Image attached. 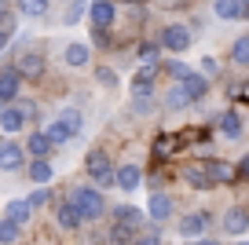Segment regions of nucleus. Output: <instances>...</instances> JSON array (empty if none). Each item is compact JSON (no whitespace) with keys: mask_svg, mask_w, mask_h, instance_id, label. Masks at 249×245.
Wrapping results in <instances>:
<instances>
[{"mask_svg":"<svg viewBox=\"0 0 249 245\" xmlns=\"http://www.w3.org/2000/svg\"><path fill=\"white\" fill-rule=\"evenodd\" d=\"M66 201L81 212V220H99L103 216V194L95 187H73Z\"/></svg>","mask_w":249,"mask_h":245,"instance_id":"nucleus-1","label":"nucleus"},{"mask_svg":"<svg viewBox=\"0 0 249 245\" xmlns=\"http://www.w3.org/2000/svg\"><path fill=\"white\" fill-rule=\"evenodd\" d=\"M85 169H88V176H92L95 183H103V187H114V165H110V158H107L103 150H92V154H88Z\"/></svg>","mask_w":249,"mask_h":245,"instance_id":"nucleus-2","label":"nucleus"},{"mask_svg":"<svg viewBox=\"0 0 249 245\" xmlns=\"http://www.w3.org/2000/svg\"><path fill=\"white\" fill-rule=\"evenodd\" d=\"M161 48H169V52H183V48H191V30L187 26H165L161 30Z\"/></svg>","mask_w":249,"mask_h":245,"instance_id":"nucleus-3","label":"nucleus"},{"mask_svg":"<svg viewBox=\"0 0 249 245\" xmlns=\"http://www.w3.org/2000/svg\"><path fill=\"white\" fill-rule=\"evenodd\" d=\"M143 179V172L136 169V165H121V169H114V187L117 191H136Z\"/></svg>","mask_w":249,"mask_h":245,"instance_id":"nucleus-4","label":"nucleus"},{"mask_svg":"<svg viewBox=\"0 0 249 245\" xmlns=\"http://www.w3.org/2000/svg\"><path fill=\"white\" fill-rule=\"evenodd\" d=\"M179 88H183V95H187L191 103L202 99V95L209 92V85H205V77H202V73H187L183 81H179Z\"/></svg>","mask_w":249,"mask_h":245,"instance_id":"nucleus-5","label":"nucleus"},{"mask_svg":"<svg viewBox=\"0 0 249 245\" xmlns=\"http://www.w3.org/2000/svg\"><path fill=\"white\" fill-rule=\"evenodd\" d=\"M92 22H95V30H107L110 22H114V4L110 0H92Z\"/></svg>","mask_w":249,"mask_h":245,"instance_id":"nucleus-6","label":"nucleus"},{"mask_svg":"<svg viewBox=\"0 0 249 245\" xmlns=\"http://www.w3.org/2000/svg\"><path fill=\"white\" fill-rule=\"evenodd\" d=\"M18 73V81H22V77H30V81H37L40 73H44V59H40V55H26L22 62H18V66H11Z\"/></svg>","mask_w":249,"mask_h":245,"instance_id":"nucleus-7","label":"nucleus"},{"mask_svg":"<svg viewBox=\"0 0 249 245\" xmlns=\"http://www.w3.org/2000/svg\"><path fill=\"white\" fill-rule=\"evenodd\" d=\"M26 124V110L22 106H4L0 110V128L4 132H18Z\"/></svg>","mask_w":249,"mask_h":245,"instance_id":"nucleus-8","label":"nucleus"},{"mask_svg":"<svg viewBox=\"0 0 249 245\" xmlns=\"http://www.w3.org/2000/svg\"><path fill=\"white\" fill-rule=\"evenodd\" d=\"M18 165H22V146H18V143H4V146H0V169L15 172Z\"/></svg>","mask_w":249,"mask_h":245,"instance_id":"nucleus-9","label":"nucleus"},{"mask_svg":"<svg viewBox=\"0 0 249 245\" xmlns=\"http://www.w3.org/2000/svg\"><path fill=\"white\" fill-rule=\"evenodd\" d=\"M18 85H22V81H18L15 70H4V73H0V103H8V106H11V99L18 95Z\"/></svg>","mask_w":249,"mask_h":245,"instance_id":"nucleus-10","label":"nucleus"},{"mask_svg":"<svg viewBox=\"0 0 249 245\" xmlns=\"http://www.w3.org/2000/svg\"><path fill=\"white\" fill-rule=\"evenodd\" d=\"M205 227H209V212H191L183 223H179V234H183V238H195V234H202Z\"/></svg>","mask_w":249,"mask_h":245,"instance_id":"nucleus-11","label":"nucleus"},{"mask_svg":"<svg viewBox=\"0 0 249 245\" xmlns=\"http://www.w3.org/2000/svg\"><path fill=\"white\" fill-rule=\"evenodd\" d=\"M202 169H205V176H209V183H216V179L220 183H231L234 179V169L227 165V161H209V165H202Z\"/></svg>","mask_w":249,"mask_h":245,"instance_id":"nucleus-12","label":"nucleus"},{"mask_svg":"<svg viewBox=\"0 0 249 245\" xmlns=\"http://www.w3.org/2000/svg\"><path fill=\"white\" fill-rule=\"evenodd\" d=\"M246 227H249L246 209H231V212L224 216V230H227V234H246Z\"/></svg>","mask_w":249,"mask_h":245,"instance_id":"nucleus-13","label":"nucleus"},{"mask_svg":"<svg viewBox=\"0 0 249 245\" xmlns=\"http://www.w3.org/2000/svg\"><path fill=\"white\" fill-rule=\"evenodd\" d=\"M154 77H158V66H150V62L140 70V73H136V81H132V92L140 95V99H143V95H150V81H154Z\"/></svg>","mask_w":249,"mask_h":245,"instance_id":"nucleus-14","label":"nucleus"},{"mask_svg":"<svg viewBox=\"0 0 249 245\" xmlns=\"http://www.w3.org/2000/svg\"><path fill=\"white\" fill-rule=\"evenodd\" d=\"M213 8H216L220 18H242L246 15V4H242V0H213Z\"/></svg>","mask_w":249,"mask_h":245,"instance_id":"nucleus-15","label":"nucleus"},{"mask_svg":"<svg viewBox=\"0 0 249 245\" xmlns=\"http://www.w3.org/2000/svg\"><path fill=\"white\" fill-rule=\"evenodd\" d=\"M183 179H187L191 187H195V191H209V187H213L202 165H187V169H183Z\"/></svg>","mask_w":249,"mask_h":245,"instance_id":"nucleus-16","label":"nucleus"},{"mask_svg":"<svg viewBox=\"0 0 249 245\" xmlns=\"http://www.w3.org/2000/svg\"><path fill=\"white\" fill-rule=\"evenodd\" d=\"M114 216H117V223H121V227H128V230H136V227L143 223V212H140L136 205H121Z\"/></svg>","mask_w":249,"mask_h":245,"instance_id":"nucleus-17","label":"nucleus"},{"mask_svg":"<svg viewBox=\"0 0 249 245\" xmlns=\"http://www.w3.org/2000/svg\"><path fill=\"white\" fill-rule=\"evenodd\" d=\"M220 132H224L227 139H242V117L234 114V110H227V114L220 117Z\"/></svg>","mask_w":249,"mask_h":245,"instance_id":"nucleus-18","label":"nucleus"},{"mask_svg":"<svg viewBox=\"0 0 249 245\" xmlns=\"http://www.w3.org/2000/svg\"><path fill=\"white\" fill-rule=\"evenodd\" d=\"M55 216H59V227H66V230L81 227V212L70 205V201H62V205H59V212H55Z\"/></svg>","mask_w":249,"mask_h":245,"instance_id":"nucleus-19","label":"nucleus"},{"mask_svg":"<svg viewBox=\"0 0 249 245\" xmlns=\"http://www.w3.org/2000/svg\"><path fill=\"white\" fill-rule=\"evenodd\" d=\"M40 136L48 139V146H62V143H70V139H73V136H70V132H66V128H62L59 121H52V124H48L44 132H40Z\"/></svg>","mask_w":249,"mask_h":245,"instance_id":"nucleus-20","label":"nucleus"},{"mask_svg":"<svg viewBox=\"0 0 249 245\" xmlns=\"http://www.w3.org/2000/svg\"><path fill=\"white\" fill-rule=\"evenodd\" d=\"M8 220L15 223V227H22V223L30 220V205H26L22 198H18V201H11V205H8Z\"/></svg>","mask_w":249,"mask_h":245,"instance_id":"nucleus-21","label":"nucleus"},{"mask_svg":"<svg viewBox=\"0 0 249 245\" xmlns=\"http://www.w3.org/2000/svg\"><path fill=\"white\" fill-rule=\"evenodd\" d=\"M169 212H172V201L165 198V194H154V198H150V216H154V220L161 223Z\"/></svg>","mask_w":249,"mask_h":245,"instance_id":"nucleus-22","label":"nucleus"},{"mask_svg":"<svg viewBox=\"0 0 249 245\" xmlns=\"http://www.w3.org/2000/svg\"><path fill=\"white\" fill-rule=\"evenodd\" d=\"M179 143H183L179 136H165V139H158V143H154V154H158V158H172V154L179 150Z\"/></svg>","mask_w":249,"mask_h":245,"instance_id":"nucleus-23","label":"nucleus"},{"mask_svg":"<svg viewBox=\"0 0 249 245\" xmlns=\"http://www.w3.org/2000/svg\"><path fill=\"white\" fill-rule=\"evenodd\" d=\"M30 179L44 187L48 179H52V165H48V161H33V165H30Z\"/></svg>","mask_w":249,"mask_h":245,"instance_id":"nucleus-24","label":"nucleus"},{"mask_svg":"<svg viewBox=\"0 0 249 245\" xmlns=\"http://www.w3.org/2000/svg\"><path fill=\"white\" fill-rule=\"evenodd\" d=\"M88 62V48L85 44H70L66 48V66H85Z\"/></svg>","mask_w":249,"mask_h":245,"instance_id":"nucleus-25","label":"nucleus"},{"mask_svg":"<svg viewBox=\"0 0 249 245\" xmlns=\"http://www.w3.org/2000/svg\"><path fill=\"white\" fill-rule=\"evenodd\" d=\"M26 150H30V154H33V158H37V161H44V154L52 150V146H48V139H44V136H40V132H37V136H30V143H26Z\"/></svg>","mask_w":249,"mask_h":245,"instance_id":"nucleus-26","label":"nucleus"},{"mask_svg":"<svg viewBox=\"0 0 249 245\" xmlns=\"http://www.w3.org/2000/svg\"><path fill=\"white\" fill-rule=\"evenodd\" d=\"M59 124L70 132V136H77V132H81V114H77V110H66V114L59 117Z\"/></svg>","mask_w":249,"mask_h":245,"instance_id":"nucleus-27","label":"nucleus"},{"mask_svg":"<svg viewBox=\"0 0 249 245\" xmlns=\"http://www.w3.org/2000/svg\"><path fill=\"white\" fill-rule=\"evenodd\" d=\"M187 103H191V99H187V95H183V88H179V85L172 88L169 95H165V106H169V110H183Z\"/></svg>","mask_w":249,"mask_h":245,"instance_id":"nucleus-28","label":"nucleus"},{"mask_svg":"<svg viewBox=\"0 0 249 245\" xmlns=\"http://www.w3.org/2000/svg\"><path fill=\"white\" fill-rule=\"evenodd\" d=\"M18 11H22V15H44L48 0H18Z\"/></svg>","mask_w":249,"mask_h":245,"instance_id":"nucleus-29","label":"nucleus"},{"mask_svg":"<svg viewBox=\"0 0 249 245\" xmlns=\"http://www.w3.org/2000/svg\"><path fill=\"white\" fill-rule=\"evenodd\" d=\"M231 55H234V62H238V66H246V62H249V37H238V40H234Z\"/></svg>","mask_w":249,"mask_h":245,"instance_id":"nucleus-30","label":"nucleus"},{"mask_svg":"<svg viewBox=\"0 0 249 245\" xmlns=\"http://www.w3.org/2000/svg\"><path fill=\"white\" fill-rule=\"evenodd\" d=\"M107 238H110L114 245H124V242H132V230H128V227H121V223H114Z\"/></svg>","mask_w":249,"mask_h":245,"instance_id":"nucleus-31","label":"nucleus"},{"mask_svg":"<svg viewBox=\"0 0 249 245\" xmlns=\"http://www.w3.org/2000/svg\"><path fill=\"white\" fill-rule=\"evenodd\" d=\"M15 238H18V227H15L11 220H0V242H4V245H11Z\"/></svg>","mask_w":249,"mask_h":245,"instance_id":"nucleus-32","label":"nucleus"},{"mask_svg":"<svg viewBox=\"0 0 249 245\" xmlns=\"http://www.w3.org/2000/svg\"><path fill=\"white\" fill-rule=\"evenodd\" d=\"M15 30V11H0V37H8Z\"/></svg>","mask_w":249,"mask_h":245,"instance_id":"nucleus-33","label":"nucleus"},{"mask_svg":"<svg viewBox=\"0 0 249 245\" xmlns=\"http://www.w3.org/2000/svg\"><path fill=\"white\" fill-rule=\"evenodd\" d=\"M44 201H48V187H37V191H33L30 198H26V205H30V209H37V205H44Z\"/></svg>","mask_w":249,"mask_h":245,"instance_id":"nucleus-34","label":"nucleus"},{"mask_svg":"<svg viewBox=\"0 0 249 245\" xmlns=\"http://www.w3.org/2000/svg\"><path fill=\"white\" fill-rule=\"evenodd\" d=\"M165 70H169V73L176 77V81H183V77L191 73V70H187V66H179V62H169V66H165Z\"/></svg>","mask_w":249,"mask_h":245,"instance_id":"nucleus-35","label":"nucleus"},{"mask_svg":"<svg viewBox=\"0 0 249 245\" xmlns=\"http://www.w3.org/2000/svg\"><path fill=\"white\" fill-rule=\"evenodd\" d=\"M132 245H161V238H158V234H140Z\"/></svg>","mask_w":249,"mask_h":245,"instance_id":"nucleus-36","label":"nucleus"},{"mask_svg":"<svg viewBox=\"0 0 249 245\" xmlns=\"http://www.w3.org/2000/svg\"><path fill=\"white\" fill-rule=\"evenodd\" d=\"M77 18H81V0H73L70 11H66V22H77Z\"/></svg>","mask_w":249,"mask_h":245,"instance_id":"nucleus-37","label":"nucleus"},{"mask_svg":"<svg viewBox=\"0 0 249 245\" xmlns=\"http://www.w3.org/2000/svg\"><path fill=\"white\" fill-rule=\"evenodd\" d=\"M136 110H140V114H150V95H143V99L136 103Z\"/></svg>","mask_w":249,"mask_h":245,"instance_id":"nucleus-38","label":"nucleus"},{"mask_svg":"<svg viewBox=\"0 0 249 245\" xmlns=\"http://www.w3.org/2000/svg\"><path fill=\"white\" fill-rule=\"evenodd\" d=\"M99 81H103V85H114L117 77H114V73H110V70H99Z\"/></svg>","mask_w":249,"mask_h":245,"instance_id":"nucleus-39","label":"nucleus"},{"mask_svg":"<svg viewBox=\"0 0 249 245\" xmlns=\"http://www.w3.org/2000/svg\"><path fill=\"white\" fill-rule=\"evenodd\" d=\"M158 4H165V8H179V0H158Z\"/></svg>","mask_w":249,"mask_h":245,"instance_id":"nucleus-40","label":"nucleus"},{"mask_svg":"<svg viewBox=\"0 0 249 245\" xmlns=\"http://www.w3.org/2000/svg\"><path fill=\"white\" fill-rule=\"evenodd\" d=\"M191 245H220V242H209V238H202V242H191Z\"/></svg>","mask_w":249,"mask_h":245,"instance_id":"nucleus-41","label":"nucleus"},{"mask_svg":"<svg viewBox=\"0 0 249 245\" xmlns=\"http://www.w3.org/2000/svg\"><path fill=\"white\" fill-rule=\"evenodd\" d=\"M4 48H8V37H0V52H4Z\"/></svg>","mask_w":249,"mask_h":245,"instance_id":"nucleus-42","label":"nucleus"},{"mask_svg":"<svg viewBox=\"0 0 249 245\" xmlns=\"http://www.w3.org/2000/svg\"><path fill=\"white\" fill-rule=\"evenodd\" d=\"M4 4H8V0H0V11H4Z\"/></svg>","mask_w":249,"mask_h":245,"instance_id":"nucleus-43","label":"nucleus"},{"mask_svg":"<svg viewBox=\"0 0 249 245\" xmlns=\"http://www.w3.org/2000/svg\"><path fill=\"white\" fill-rule=\"evenodd\" d=\"M128 4H140V0H128Z\"/></svg>","mask_w":249,"mask_h":245,"instance_id":"nucleus-44","label":"nucleus"},{"mask_svg":"<svg viewBox=\"0 0 249 245\" xmlns=\"http://www.w3.org/2000/svg\"><path fill=\"white\" fill-rule=\"evenodd\" d=\"M242 245H246V242H242Z\"/></svg>","mask_w":249,"mask_h":245,"instance_id":"nucleus-45","label":"nucleus"}]
</instances>
